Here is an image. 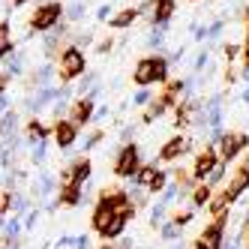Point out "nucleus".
I'll return each mask as SVG.
<instances>
[{
    "label": "nucleus",
    "mask_w": 249,
    "mask_h": 249,
    "mask_svg": "<svg viewBox=\"0 0 249 249\" xmlns=\"http://www.w3.org/2000/svg\"><path fill=\"white\" fill-rule=\"evenodd\" d=\"M156 81H168V60L159 57V54L138 60V66H135V84L147 87V84H156Z\"/></svg>",
    "instance_id": "nucleus-1"
},
{
    "label": "nucleus",
    "mask_w": 249,
    "mask_h": 249,
    "mask_svg": "<svg viewBox=\"0 0 249 249\" xmlns=\"http://www.w3.org/2000/svg\"><path fill=\"white\" fill-rule=\"evenodd\" d=\"M57 21H63V3H60V0H45V3H39L36 12L30 15V30L45 33V30L54 27Z\"/></svg>",
    "instance_id": "nucleus-2"
},
{
    "label": "nucleus",
    "mask_w": 249,
    "mask_h": 249,
    "mask_svg": "<svg viewBox=\"0 0 249 249\" xmlns=\"http://www.w3.org/2000/svg\"><path fill=\"white\" fill-rule=\"evenodd\" d=\"M228 216H231L228 210L216 213V219H213V222H210V225L201 231V234H198V240L192 243V249H222V237H225Z\"/></svg>",
    "instance_id": "nucleus-3"
},
{
    "label": "nucleus",
    "mask_w": 249,
    "mask_h": 249,
    "mask_svg": "<svg viewBox=\"0 0 249 249\" xmlns=\"http://www.w3.org/2000/svg\"><path fill=\"white\" fill-rule=\"evenodd\" d=\"M84 54H81V48L75 45H66L63 48V54H60V78L63 81H75L84 75Z\"/></svg>",
    "instance_id": "nucleus-4"
},
{
    "label": "nucleus",
    "mask_w": 249,
    "mask_h": 249,
    "mask_svg": "<svg viewBox=\"0 0 249 249\" xmlns=\"http://www.w3.org/2000/svg\"><path fill=\"white\" fill-rule=\"evenodd\" d=\"M141 165V153H138V144H132V141H126V144L120 147L117 159H114V174L117 177H132Z\"/></svg>",
    "instance_id": "nucleus-5"
},
{
    "label": "nucleus",
    "mask_w": 249,
    "mask_h": 249,
    "mask_svg": "<svg viewBox=\"0 0 249 249\" xmlns=\"http://www.w3.org/2000/svg\"><path fill=\"white\" fill-rule=\"evenodd\" d=\"M219 159L222 162H231L240 150H246L249 147V135H243V132H231V135H222L219 138Z\"/></svg>",
    "instance_id": "nucleus-6"
},
{
    "label": "nucleus",
    "mask_w": 249,
    "mask_h": 249,
    "mask_svg": "<svg viewBox=\"0 0 249 249\" xmlns=\"http://www.w3.org/2000/svg\"><path fill=\"white\" fill-rule=\"evenodd\" d=\"M93 108H96V99L81 96V99L72 105V111H69V120H72L75 126H84V123H90V120H93Z\"/></svg>",
    "instance_id": "nucleus-7"
},
{
    "label": "nucleus",
    "mask_w": 249,
    "mask_h": 249,
    "mask_svg": "<svg viewBox=\"0 0 249 249\" xmlns=\"http://www.w3.org/2000/svg\"><path fill=\"white\" fill-rule=\"evenodd\" d=\"M249 189V165H243V168H237L234 171V177H231V183H228V189H225V198H228V204L231 201H237L240 195Z\"/></svg>",
    "instance_id": "nucleus-8"
},
{
    "label": "nucleus",
    "mask_w": 249,
    "mask_h": 249,
    "mask_svg": "<svg viewBox=\"0 0 249 249\" xmlns=\"http://www.w3.org/2000/svg\"><path fill=\"white\" fill-rule=\"evenodd\" d=\"M189 147H192V141H189V138L174 135V138H168V144L159 150V159H162V162H174V159H177V156H183Z\"/></svg>",
    "instance_id": "nucleus-9"
},
{
    "label": "nucleus",
    "mask_w": 249,
    "mask_h": 249,
    "mask_svg": "<svg viewBox=\"0 0 249 249\" xmlns=\"http://www.w3.org/2000/svg\"><path fill=\"white\" fill-rule=\"evenodd\" d=\"M90 159H78V162H72V165H69L66 171H63V183H87V180H90Z\"/></svg>",
    "instance_id": "nucleus-10"
},
{
    "label": "nucleus",
    "mask_w": 249,
    "mask_h": 249,
    "mask_svg": "<svg viewBox=\"0 0 249 249\" xmlns=\"http://www.w3.org/2000/svg\"><path fill=\"white\" fill-rule=\"evenodd\" d=\"M75 138H78V126L72 120H57V126H54V141H57V147H72L75 144Z\"/></svg>",
    "instance_id": "nucleus-11"
},
{
    "label": "nucleus",
    "mask_w": 249,
    "mask_h": 249,
    "mask_svg": "<svg viewBox=\"0 0 249 249\" xmlns=\"http://www.w3.org/2000/svg\"><path fill=\"white\" fill-rule=\"evenodd\" d=\"M45 141H48V129L42 126L39 120H30L27 126H24V135H21V144H24V147L30 150L33 144H45Z\"/></svg>",
    "instance_id": "nucleus-12"
},
{
    "label": "nucleus",
    "mask_w": 249,
    "mask_h": 249,
    "mask_svg": "<svg viewBox=\"0 0 249 249\" xmlns=\"http://www.w3.org/2000/svg\"><path fill=\"white\" fill-rule=\"evenodd\" d=\"M177 9V0H156V9H153V27L159 30H168V21Z\"/></svg>",
    "instance_id": "nucleus-13"
},
{
    "label": "nucleus",
    "mask_w": 249,
    "mask_h": 249,
    "mask_svg": "<svg viewBox=\"0 0 249 249\" xmlns=\"http://www.w3.org/2000/svg\"><path fill=\"white\" fill-rule=\"evenodd\" d=\"M216 168V153L213 150H204L198 159H195V165H192V180H207V174Z\"/></svg>",
    "instance_id": "nucleus-14"
},
{
    "label": "nucleus",
    "mask_w": 249,
    "mask_h": 249,
    "mask_svg": "<svg viewBox=\"0 0 249 249\" xmlns=\"http://www.w3.org/2000/svg\"><path fill=\"white\" fill-rule=\"evenodd\" d=\"M111 219H114V210L108 207L105 198H99V204L93 207V228H96V234H105V228L111 225Z\"/></svg>",
    "instance_id": "nucleus-15"
},
{
    "label": "nucleus",
    "mask_w": 249,
    "mask_h": 249,
    "mask_svg": "<svg viewBox=\"0 0 249 249\" xmlns=\"http://www.w3.org/2000/svg\"><path fill=\"white\" fill-rule=\"evenodd\" d=\"M57 189V180H54V174H48V171H39L36 174V180H33V195L36 198H48L51 192Z\"/></svg>",
    "instance_id": "nucleus-16"
},
{
    "label": "nucleus",
    "mask_w": 249,
    "mask_h": 249,
    "mask_svg": "<svg viewBox=\"0 0 249 249\" xmlns=\"http://www.w3.org/2000/svg\"><path fill=\"white\" fill-rule=\"evenodd\" d=\"M24 63H27V57L21 54V51H12V54H6V57H3V72H6V78H18V75L24 72Z\"/></svg>",
    "instance_id": "nucleus-17"
},
{
    "label": "nucleus",
    "mask_w": 249,
    "mask_h": 249,
    "mask_svg": "<svg viewBox=\"0 0 249 249\" xmlns=\"http://www.w3.org/2000/svg\"><path fill=\"white\" fill-rule=\"evenodd\" d=\"M135 18H138V6H132V9H120L117 15H111V18H108V27L123 30V27H129Z\"/></svg>",
    "instance_id": "nucleus-18"
},
{
    "label": "nucleus",
    "mask_w": 249,
    "mask_h": 249,
    "mask_svg": "<svg viewBox=\"0 0 249 249\" xmlns=\"http://www.w3.org/2000/svg\"><path fill=\"white\" fill-rule=\"evenodd\" d=\"M84 201V192H81V186L78 183H63V189H60V204H81Z\"/></svg>",
    "instance_id": "nucleus-19"
},
{
    "label": "nucleus",
    "mask_w": 249,
    "mask_h": 249,
    "mask_svg": "<svg viewBox=\"0 0 249 249\" xmlns=\"http://www.w3.org/2000/svg\"><path fill=\"white\" fill-rule=\"evenodd\" d=\"M9 207L15 210V216H24V213L33 210V207H30V198H24L21 192H12V195H9Z\"/></svg>",
    "instance_id": "nucleus-20"
},
{
    "label": "nucleus",
    "mask_w": 249,
    "mask_h": 249,
    "mask_svg": "<svg viewBox=\"0 0 249 249\" xmlns=\"http://www.w3.org/2000/svg\"><path fill=\"white\" fill-rule=\"evenodd\" d=\"M6 240H21V219L18 216H9L3 225V243Z\"/></svg>",
    "instance_id": "nucleus-21"
},
{
    "label": "nucleus",
    "mask_w": 249,
    "mask_h": 249,
    "mask_svg": "<svg viewBox=\"0 0 249 249\" xmlns=\"http://www.w3.org/2000/svg\"><path fill=\"white\" fill-rule=\"evenodd\" d=\"M126 216H123V213H114V219H111V225L108 228H105V234L102 237H120L123 234V228H126Z\"/></svg>",
    "instance_id": "nucleus-22"
},
{
    "label": "nucleus",
    "mask_w": 249,
    "mask_h": 249,
    "mask_svg": "<svg viewBox=\"0 0 249 249\" xmlns=\"http://www.w3.org/2000/svg\"><path fill=\"white\" fill-rule=\"evenodd\" d=\"M51 81H54V66H39L36 69V75H33V84H36V87H48Z\"/></svg>",
    "instance_id": "nucleus-23"
},
{
    "label": "nucleus",
    "mask_w": 249,
    "mask_h": 249,
    "mask_svg": "<svg viewBox=\"0 0 249 249\" xmlns=\"http://www.w3.org/2000/svg\"><path fill=\"white\" fill-rule=\"evenodd\" d=\"M210 195H213V186H207V183L195 186V189H192V207H201V204H207V201H210Z\"/></svg>",
    "instance_id": "nucleus-24"
},
{
    "label": "nucleus",
    "mask_w": 249,
    "mask_h": 249,
    "mask_svg": "<svg viewBox=\"0 0 249 249\" xmlns=\"http://www.w3.org/2000/svg\"><path fill=\"white\" fill-rule=\"evenodd\" d=\"M156 171H159L156 165H144V168L138 165V171L132 174V183H135V186H147V183H150V177H153Z\"/></svg>",
    "instance_id": "nucleus-25"
},
{
    "label": "nucleus",
    "mask_w": 249,
    "mask_h": 249,
    "mask_svg": "<svg viewBox=\"0 0 249 249\" xmlns=\"http://www.w3.org/2000/svg\"><path fill=\"white\" fill-rule=\"evenodd\" d=\"M165 186H168V174H165L162 168H159V171H156V174L150 177V183H147L144 189H147V192H162Z\"/></svg>",
    "instance_id": "nucleus-26"
},
{
    "label": "nucleus",
    "mask_w": 249,
    "mask_h": 249,
    "mask_svg": "<svg viewBox=\"0 0 249 249\" xmlns=\"http://www.w3.org/2000/svg\"><path fill=\"white\" fill-rule=\"evenodd\" d=\"M63 15H66V21H81L84 18V3H81V0H75V3H69L66 9H63Z\"/></svg>",
    "instance_id": "nucleus-27"
},
{
    "label": "nucleus",
    "mask_w": 249,
    "mask_h": 249,
    "mask_svg": "<svg viewBox=\"0 0 249 249\" xmlns=\"http://www.w3.org/2000/svg\"><path fill=\"white\" fill-rule=\"evenodd\" d=\"M165 207H168L165 201H156V204H153V210H150V222H153V225H162V216H165Z\"/></svg>",
    "instance_id": "nucleus-28"
},
{
    "label": "nucleus",
    "mask_w": 249,
    "mask_h": 249,
    "mask_svg": "<svg viewBox=\"0 0 249 249\" xmlns=\"http://www.w3.org/2000/svg\"><path fill=\"white\" fill-rule=\"evenodd\" d=\"M162 237L165 240H180V225H177V222H165L162 225Z\"/></svg>",
    "instance_id": "nucleus-29"
},
{
    "label": "nucleus",
    "mask_w": 249,
    "mask_h": 249,
    "mask_svg": "<svg viewBox=\"0 0 249 249\" xmlns=\"http://www.w3.org/2000/svg\"><path fill=\"white\" fill-rule=\"evenodd\" d=\"M42 159H45V144H33V147H30V162L39 165Z\"/></svg>",
    "instance_id": "nucleus-30"
},
{
    "label": "nucleus",
    "mask_w": 249,
    "mask_h": 249,
    "mask_svg": "<svg viewBox=\"0 0 249 249\" xmlns=\"http://www.w3.org/2000/svg\"><path fill=\"white\" fill-rule=\"evenodd\" d=\"M192 219H195V207H192V210H183V213H177V216H174V222L180 225V228H183V225H189Z\"/></svg>",
    "instance_id": "nucleus-31"
},
{
    "label": "nucleus",
    "mask_w": 249,
    "mask_h": 249,
    "mask_svg": "<svg viewBox=\"0 0 249 249\" xmlns=\"http://www.w3.org/2000/svg\"><path fill=\"white\" fill-rule=\"evenodd\" d=\"M162 36H165V30H159V27H153V30H150V36H147V42H150L153 48H159V45H162Z\"/></svg>",
    "instance_id": "nucleus-32"
},
{
    "label": "nucleus",
    "mask_w": 249,
    "mask_h": 249,
    "mask_svg": "<svg viewBox=\"0 0 249 249\" xmlns=\"http://www.w3.org/2000/svg\"><path fill=\"white\" fill-rule=\"evenodd\" d=\"M36 219H39V210H30V213H24V231L36 228Z\"/></svg>",
    "instance_id": "nucleus-33"
},
{
    "label": "nucleus",
    "mask_w": 249,
    "mask_h": 249,
    "mask_svg": "<svg viewBox=\"0 0 249 249\" xmlns=\"http://www.w3.org/2000/svg\"><path fill=\"white\" fill-rule=\"evenodd\" d=\"M99 141H102V132L96 129L93 135H87V141H84V144H81V147H84V150H90V147H96V144H99Z\"/></svg>",
    "instance_id": "nucleus-34"
},
{
    "label": "nucleus",
    "mask_w": 249,
    "mask_h": 249,
    "mask_svg": "<svg viewBox=\"0 0 249 249\" xmlns=\"http://www.w3.org/2000/svg\"><path fill=\"white\" fill-rule=\"evenodd\" d=\"M93 75H81V81H78V93H87V90H90V87H93Z\"/></svg>",
    "instance_id": "nucleus-35"
},
{
    "label": "nucleus",
    "mask_w": 249,
    "mask_h": 249,
    "mask_svg": "<svg viewBox=\"0 0 249 249\" xmlns=\"http://www.w3.org/2000/svg\"><path fill=\"white\" fill-rule=\"evenodd\" d=\"M153 9H156V0H144V3L138 6V15H150L153 18Z\"/></svg>",
    "instance_id": "nucleus-36"
},
{
    "label": "nucleus",
    "mask_w": 249,
    "mask_h": 249,
    "mask_svg": "<svg viewBox=\"0 0 249 249\" xmlns=\"http://www.w3.org/2000/svg\"><path fill=\"white\" fill-rule=\"evenodd\" d=\"M150 99H153V96H150V90L144 87V90H138V93H135V99H132V102H135V105H147Z\"/></svg>",
    "instance_id": "nucleus-37"
},
{
    "label": "nucleus",
    "mask_w": 249,
    "mask_h": 249,
    "mask_svg": "<svg viewBox=\"0 0 249 249\" xmlns=\"http://www.w3.org/2000/svg\"><path fill=\"white\" fill-rule=\"evenodd\" d=\"M6 111H9V93L0 87V114H6Z\"/></svg>",
    "instance_id": "nucleus-38"
},
{
    "label": "nucleus",
    "mask_w": 249,
    "mask_h": 249,
    "mask_svg": "<svg viewBox=\"0 0 249 249\" xmlns=\"http://www.w3.org/2000/svg\"><path fill=\"white\" fill-rule=\"evenodd\" d=\"M222 48H225V57H228V60H234V57L240 54V48H237L234 42H228V45H222Z\"/></svg>",
    "instance_id": "nucleus-39"
},
{
    "label": "nucleus",
    "mask_w": 249,
    "mask_h": 249,
    "mask_svg": "<svg viewBox=\"0 0 249 249\" xmlns=\"http://www.w3.org/2000/svg\"><path fill=\"white\" fill-rule=\"evenodd\" d=\"M9 42V21H0V45Z\"/></svg>",
    "instance_id": "nucleus-40"
},
{
    "label": "nucleus",
    "mask_w": 249,
    "mask_h": 249,
    "mask_svg": "<svg viewBox=\"0 0 249 249\" xmlns=\"http://www.w3.org/2000/svg\"><path fill=\"white\" fill-rule=\"evenodd\" d=\"M96 18H99V21H108V18H111V6H99V9H96Z\"/></svg>",
    "instance_id": "nucleus-41"
},
{
    "label": "nucleus",
    "mask_w": 249,
    "mask_h": 249,
    "mask_svg": "<svg viewBox=\"0 0 249 249\" xmlns=\"http://www.w3.org/2000/svg\"><path fill=\"white\" fill-rule=\"evenodd\" d=\"M222 27H225L222 21H213V24L207 27V36H219V33H222Z\"/></svg>",
    "instance_id": "nucleus-42"
},
{
    "label": "nucleus",
    "mask_w": 249,
    "mask_h": 249,
    "mask_svg": "<svg viewBox=\"0 0 249 249\" xmlns=\"http://www.w3.org/2000/svg\"><path fill=\"white\" fill-rule=\"evenodd\" d=\"M111 48H114V39H102L96 51H99V54H108V51H111Z\"/></svg>",
    "instance_id": "nucleus-43"
},
{
    "label": "nucleus",
    "mask_w": 249,
    "mask_h": 249,
    "mask_svg": "<svg viewBox=\"0 0 249 249\" xmlns=\"http://www.w3.org/2000/svg\"><path fill=\"white\" fill-rule=\"evenodd\" d=\"M192 36H195V39H204V36H207V30H204L201 24H192Z\"/></svg>",
    "instance_id": "nucleus-44"
},
{
    "label": "nucleus",
    "mask_w": 249,
    "mask_h": 249,
    "mask_svg": "<svg viewBox=\"0 0 249 249\" xmlns=\"http://www.w3.org/2000/svg\"><path fill=\"white\" fill-rule=\"evenodd\" d=\"M0 249H21V240H6V246H0Z\"/></svg>",
    "instance_id": "nucleus-45"
},
{
    "label": "nucleus",
    "mask_w": 249,
    "mask_h": 249,
    "mask_svg": "<svg viewBox=\"0 0 249 249\" xmlns=\"http://www.w3.org/2000/svg\"><path fill=\"white\" fill-rule=\"evenodd\" d=\"M6 207H9V195H3V198H0V216L6 213Z\"/></svg>",
    "instance_id": "nucleus-46"
},
{
    "label": "nucleus",
    "mask_w": 249,
    "mask_h": 249,
    "mask_svg": "<svg viewBox=\"0 0 249 249\" xmlns=\"http://www.w3.org/2000/svg\"><path fill=\"white\" fill-rule=\"evenodd\" d=\"M9 3H15V6H21V3H27V0H9Z\"/></svg>",
    "instance_id": "nucleus-47"
},
{
    "label": "nucleus",
    "mask_w": 249,
    "mask_h": 249,
    "mask_svg": "<svg viewBox=\"0 0 249 249\" xmlns=\"http://www.w3.org/2000/svg\"><path fill=\"white\" fill-rule=\"evenodd\" d=\"M174 249H183V246H180V243H177V246H174Z\"/></svg>",
    "instance_id": "nucleus-48"
},
{
    "label": "nucleus",
    "mask_w": 249,
    "mask_h": 249,
    "mask_svg": "<svg viewBox=\"0 0 249 249\" xmlns=\"http://www.w3.org/2000/svg\"><path fill=\"white\" fill-rule=\"evenodd\" d=\"M246 21H249V9H246Z\"/></svg>",
    "instance_id": "nucleus-49"
},
{
    "label": "nucleus",
    "mask_w": 249,
    "mask_h": 249,
    "mask_svg": "<svg viewBox=\"0 0 249 249\" xmlns=\"http://www.w3.org/2000/svg\"><path fill=\"white\" fill-rule=\"evenodd\" d=\"M0 87H3V78H0Z\"/></svg>",
    "instance_id": "nucleus-50"
},
{
    "label": "nucleus",
    "mask_w": 249,
    "mask_h": 249,
    "mask_svg": "<svg viewBox=\"0 0 249 249\" xmlns=\"http://www.w3.org/2000/svg\"><path fill=\"white\" fill-rule=\"evenodd\" d=\"M105 249H114V246H105Z\"/></svg>",
    "instance_id": "nucleus-51"
},
{
    "label": "nucleus",
    "mask_w": 249,
    "mask_h": 249,
    "mask_svg": "<svg viewBox=\"0 0 249 249\" xmlns=\"http://www.w3.org/2000/svg\"><path fill=\"white\" fill-rule=\"evenodd\" d=\"M243 249H249V243H246V246H243Z\"/></svg>",
    "instance_id": "nucleus-52"
},
{
    "label": "nucleus",
    "mask_w": 249,
    "mask_h": 249,
    "mask_svg": "<svg viewBox=\"0 0 249 249\" xmlns=\"http://www.w3.org/2000/svg\"><path fill=\"white\" fill-rule=\"evenodd\" d=\"M189 3H195V0H189Z\"/></svg>",
    "instance_id": "nucleus-53"
}]
</instances>
